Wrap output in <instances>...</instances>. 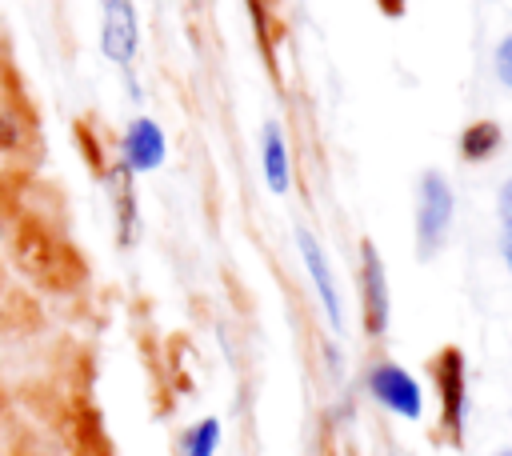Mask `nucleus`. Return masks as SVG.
Instances as JSON below:
<instances>
[{
  "label": "nucleus",
  "mask_w": 512,
  "mask_h": 456,
  "mask_svg": "<svg viewBox=\"0 0 512 456\" xmlns=\"http://www.w3.org/2000/svg\"><path fill=\"white\" fill-rule=\"evenodd\" d=\"M456 220V192L448 184V176L440 168H424L420 172V188H416V252L420 260H432Z\"/></svg>",
  "instance_id": "obj_1"
},
{
  "label": "nucleus",
  "mask_w": 512,
  "mask_h": 456,
  "mask_svg": "<svg viewBox=\"0 0 512 456\" xmlns=\"http://www.w3.org/2000/svg\"><path fill=\"white\" fill-rule=\"evenodd\" d=\"M364 384H368V396L380 408H388L392 416H400V420H420L424 416V388H420V380L404 364L380 360V364L368 368Z\"/></svg>",
  "instance_id": "obj_2"
},
{
  "label": "nucleus",
  "mask_w": 512,
  "mask_h": 456,
  "mask_svg": "<svg viewBox=\"0 0 512 456\" xmlns=\"http://www.w3.org/2000/svg\"><path fill=\"white\" fill-rule=\"evenodd\" d=\"M100 52L108 64L128 68L140 52V20L132 0H100Z\"/></svg>",
  "instance_id": "obj_3"
},
{
  "label": "nucleus",
  "mask_w": 512,
  "mask_h": 456,
  "mask_svg": "<svg viewBox=\"0 0 512 456\" xmlns=\"http://www.w3.org/2000/svg\"><path fill=\"white\" fill-rule=\"evenodd\" d=\"M292 236H296V252H300V260H304V268H308V276H312L316 300H320V308H324L328 324L340 332V328H344V296H340V284H336V276H332L328 252L320 248V240H316L304 224H296V228H292Z\"/></svg>",
  "instance_id": "obj_4"
},
{
  "label": "nucleus",
  "mask_w": 512,
  "mask_h": 456,
  "mask_svg": "<svg viewBox=\"0 0 512 456\" xmlns=\"http://www.w3.org/2000/svg\"><path fill=\"white\" fill-rule=\"evenodd\" d=\"M120 156L128 172H156L168 156V136L152 116H136L128 120L124 136H120Z\"/></svg>",
  "instance_id": "obj_5"
},
{
  "label": "nucleus",
  "mask_w": 512,
  "mask_h": 456,
  "mask_svg": "<svg viewBox=\"0 0 512 456\" xmlns=\"http://www.w3.org/2000/svg\"><path fill=\"white\" fill-rule=\"evenodd\" d=\"M360 292H364V320H368V332L380 336L388 328V316H392V300H388V272H384V260L376 252L372 240L360 244Z\"/></svg>",
  "instance_id": "obj_6"
},
{
  "label": "nucleus",
  "mask_w": 512,
  "mask_h": 456,
  "mask_svg": "<svg viewBox=\"0 0 512 456\" xmlns=\"http://www.w3.org/2000/svg\"><path fill=\"white\" fill-rule=\"evenodd\" d=\"M260 172L272 196H284L292 184V156H288V136L276 120L260 124Z\"/></svg>",
  "instance_id": "obj_7"
},
{
  "label": "nucleus",
  "mask_w": 512,
  "mask_h": 456,
  "mask_svg": "<svg viewBox=\"0 0 512 456\" xmlns=\"http://www.w3.org/2000/svg\"><path fill=\"white\" fill-rule=\"evenodd\" d=\"M500 144H504V132H500V124H492V120L468 124L464 136H460V152H464V160H488V156H496Z\"/></svg>",
  "instance_id": "obj_8"
},
{
  "label": "nucleus",
  "mask_w": 512,
  "mask_h": 456,
  "mask_svg": "<svg viewBox=\"0 0 512 456\" xmlns=\"http://www.w3.org/2000/svg\"><path fill=\"white\" fill-rule=\"evenodd\" d=\"M216 448H220V420L216 416L196 420L180 440V456H216Z\"/></svg>",
  "instance_id": "obj_9"
},
{
  "label": "nucleus",
  "mask_w": 512,
  "mask_h": 456,
  "mask_svg": "<svg viewBox=\"0 0 512 456\" xmlns=\"http://www.w3.org/2000/svg\"><path fill=\"white\" fill-rule=\"evenodd\" d=\"M492 76H496V84H500V88H508V92H512V32H508V36H500V40H496V48H492Z\"/></svg>",
  "instance_id": "obj_10"
},
{
  "label": "nucleus",
  "mask_w": 512,
  "mask_h": 456,
  "mask_svg": "<svg viewBox=\"0 0 512 456\" xmlns=\"http://www.w3.org/2000/svg\"><path fill=\"white\" fill-rule=\"evenodd\" d=\"M496 220H500V232H512V176H504L496 188Z\"/></svg>",
  "instance_id": "obj_11"
},
{
  "label": "nucleus",
  "mask_w": 512,
  "mask_h": 456,
  "mask_svg": "<svg viewBox=\"0 0 512 456\" xmlns=\"http://www.w3.org/2000/svg\"><path fill=\"white\" fill-rule=\"evenodd\" d=\"M16 124L8 120V116H0V148H16Z\"/></svg>",
  "instance_id": "obj_12"
},
{
  "label": "nucleus",
  "mask_w": 512,
  "mask_h": 456,
  "mask_svg": "<svg viewBox=\"0 0 512 456\" xmlns=\"http://www.w3.org/2000/svg\"><path fill=\"white\" fill-rule=\"evenodd\" d=\"M500 260H504V268L512 276V232H500Z\"/></svg>",
  "instance_id": "obj_13"
},
{
  "label": "nucleus",
  "mask_w": 512,
  "mask_h": 456,
  "mask_svg": "<svg viewBox=\"0 0 512 456\" xmlns=\"http://www.w3.org/2000/svg\"><path fill=\"white\" fill-rule=\"evenodd\" d=\"M488 456H512V444H504V448H492Z\"/></svg>",
  "instance_id": "obj_14"
}]
</instances>
